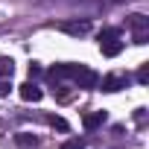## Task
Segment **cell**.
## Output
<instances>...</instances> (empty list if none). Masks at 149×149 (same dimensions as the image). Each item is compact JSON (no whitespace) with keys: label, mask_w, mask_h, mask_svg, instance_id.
Returning <instances> with one entry per match:
<instances>
[{"label":"cell","mask_w":149,"mask_h":149,"mask_svg":"<svg viewBox=\"0 0 149 149\" xmlns=\"http://www.w3.org/2000/svg\"><path fill=\"white\" fill-rule=\"evenodd\" d=\"M129 76H123V73H111V76H105L102 82H97L102 91H108V94H114V91H123V88H129Z\"/></svg>","instance_id":"cell-3"},{"label":"cell","mask_w":149,"mask_h":149,"mask_svg":"<svg viewBox=\"0 0 149 149\" xmlns=\"http://www.w3.org/2000/svg\"><path fill=\"white\" fill-rule=\"evenodd\" d=\"M58 29L79 38V35H88L91 32V21H64V24H58Z\"/></svg>","instance_id":"cell-4"},{"label":"cell","mask_w":149,"mask_h":149,"mask_svg":"<svg viewBox=\"0 0 149 149\" xmlns=\"http://www.w3.org/2000/svg\"><path fill=\"white\" fill-rule=\"evenodd\" d=\"M120 35H123V32H120L117 26H108V29L100 32V41H111V38H120Z\"/></svg>","instance_id":"cell-12"},{"label":"cell","mask_w":149,"mask_h":149,"mask_svg":"<svg viewBox=\"0 0 149 149\" xmlns=\"http://www.w3.org/2000/svg\"><path fill=\"white\" fill-rule=\"evenodd\" d=\"M100 50H102V56H105V58H114V56H120V53H123V41H120V38L100 41Z\"/></svg>","instance_id":"cell-7"},{"label":"cell","mask_w":149,"mask_h":149,"mask_svg":"<svg viewBox=\"0 0 149 149\" xmlns=\"http://www.w3.org/2000/svg\"><path fill=\"white\" fill-rule=\"evenodd\" d=\"M41 97H44V91H41V88H38L32 79L21 85V100H24V102H38Z\"/></svg>","instance_id":"cell-6"},{"label":"cell","mask_w":149,"mask_h":149,"mask_svg":"<svg viewBox=\"0 0 149 149\" xmlns=\"http://www.w3.org/2000/svg\"><path fill=\"white\" fill-rule=\"evenodd\" d=\"M129 26L134 29V44H146V38H149V18L132 15L129 18Z\"/></svg>","instance_id":"cell-2"},{"label":"cell","mask_w":149,"mask_h":149,"mask_svg":"<svg viewBox=\"0 0 149 149\" xmlns=\"http://www.w3.org/2000/svg\"><path fill=\"white\" fill-rule=\"evenodd\" d=\"M76 67H79V64H53V67L47 70V76H50L53 82H58V79H73Z\"/></svg>","instance_id":"cell-5"},{"label":"cell","mask_w":149,"mask_h":149,"mask_svg":"<svg viewBox=\"0 0 149 149\" xmlns=\"http://www.w3.org/2000/svg\"><path fill=\"white\" fill-rule=\"evenodd\" d=\"M12 73H15V61H12V58H6V56H0V76L9 79Z\"/></svg>","instance_id":"cell-10"},{"label":"cell","mask_w":149,"mask_h":149,"mask_svg":"<svg viewBox=\"0 0 149 149\" xmlns=\"http://www.w3.org/2000/svg\"><path fill=\"white\" fill-rule=\"evenodd\" d=\"M35 76H41V67L38 64H29V79H35Z\"/></svg>","instance_id":"cell-15"},{"label":"cell","mask_w":149,"mask_h":149,"mask_svg":"<svg viewBox=\"0 0 149 149\" xmlns=\"http://www.w3.org/2000/svg\"><path fill=\"white\" fill-rule=\"evenodd\" d=\"M137 82H140V85L149 82V67H140V70H137Z\"/></svg>","instance_id":"cell-14"},{"label":"cell","mask_w":149,"mask_h":149,"mask_svg":"<svg viewBox=\"0 0 149 149\" xmlns=\"http://www.w3.org/2000/svg\"><path fill=\"white\" fill-rule=\"evenodd\" d=\"M97 82H100V76H97L91 67H85V64H79V67H76V73H73V85H76V88L94 91V88H97Z\"/></svg>","instance_id":"cell-1"},{"label":"cell","mask_w":149,"mask_h":149,"mask_svg":"<svg viewBox=\"0 0 149 149\" xmlns=\"http://www.w3.org/2000/svg\"><path fill=\"white\" fill-rule=\"evenodd\" d=\"M47 123H50L53 129H58V132H67V129H70V126H67V120H64V117H56V114H50V117H47Z\"/></svg>","instance_id":"cell-11"},{"label":"cell","mask_w":149,"mask_h":149,"mask_svg":"<svg viewBox=\"0 0 149 149\" xmlns=\"http://www.w3.org/2000/svg\"><path fill=\"white\" fill-rule=\"evenodd\" d=\"M105 120H108V114H105V111H91V114H85L82 126H85L88 132H94V129H100V126H102Z\"/></svg>","instance_id":"cell-8"},{"label":"cell","mask_w":149,"mask_h":149,"mask_svg":"<svg viewBox=\"0 0 149 149\" xmlns=\"http://www.w3.org/2000/svg\"><path fill=\"white\" fill-rule=\"evenodd\" d=\"M58 149H85V143H82L79 137H70V140H67V143H61Z\"/></svg>","instance_id":"cell-13"},{"label":"cell","mask_w":149,"mask_h":149,"mask_svg":"<svg viewBox=\"0 0 149 149\" xmlns=\"http://www.w3.org/2000/svg\"><path fill=\"white\" fill-rule=\"evenodd\" d=\"M9 94V82H0V97H6Z\"/></svg>","instance_id":"cell-17"},{"label":"cell","mask_w":149,"mask_h":149,"mask_svg":"<svg viewBox=\"0 0 149 149\" xmlns=\"http://www.w3.org/2000/svg\"><path fill=\"white\" fill-rule=\"evenodd\" d=\"M134 120H137V123H143V120H146V111H143V108H137V114H134Z\"/></svg>","instance_id":"cell-16"},{"label":"cell","mask_w":149,"mask_h":149,"mask_svg":"<svg viewBox=\"0 0 149 149\" xmlns=\"http://www.w3.org/2000/svg\"><path fill=\"white\" fill-rule=\"evenodd\" d=\"M15 143H18V149H35L41 140H38L35 134H29V132H18V134H15Z\"/></svg>","instance_id":"cell-9"}]
</instances>
